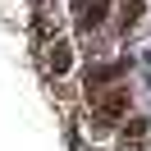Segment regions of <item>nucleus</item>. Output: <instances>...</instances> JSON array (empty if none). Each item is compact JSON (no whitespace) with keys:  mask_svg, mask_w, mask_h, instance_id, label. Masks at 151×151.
<instances>
[{"mask_svg":"<svg viewBox=\"0 0 151 151\" xmlns=\"http://www.w3.org/2000/svg\"><path fill=\"white\" fill-rule=\"evenodd\" d=\"M50 69H55V73H64V69H69V50H64V46L50 50Z\"/></svg>","mask_w":151,"mask_h":151,"instance_id":"1","label":"nucleus"},{"mask_svg":"<svg viewBox=\"0 0 151 151\" xmlns=\"http://www.w3.org/2000/svg\"><path fill=\"white\" fill-rule=\"evenodd\" d=\"M137 19H142V0H128V5H124V28L137 23Z\"/></svg>","mask_w":151,"mask_h":151,"instance_id":"2","label":"nucleus"}]
</instances>
